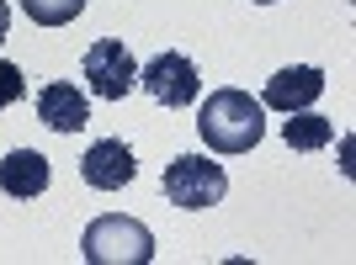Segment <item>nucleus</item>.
Wrapping results in <instances>:
<instances>
[{
	"label": "nucleus",
	"mask_w": 356,
	"mask_h": 265,
	"mask_svg": "<svg viewBox=\"0 0 356 265\" xmlns=\"http://www.w3.org/2000/svg\"><path fill=\"white\" fill-rule=\"evenodd\" d=\"M325 96V69L319 64H287V69H277L266 80V90H261V106H271V112H309L314 101Z\"/></svg>",
	"instance_id": "nucleus-6"
},
{
	"label": "nucleus",
	"mask_w": 356,
	"mask_h": 265,
	"mask_svg": "<svg viewBox=\"0 0 356 265\" xmlns=\"http://www.w3.org/2000/svg\"><path fill=\"white\" fill-rule=\"evenodd\" d=\"M86 85L102 101H122L138 85V64H134V53H128L122 37H96L86 48Z\"/></svg>",
	"instance_id": "nucleus-4"
},
{
	"label": "nucleus",
	"mask_w": 356,
	"mask_h": 265,
	"mask_svg": "<svg viewBox=\"0 0 356 265\" xmlns=\"http://www.w3.org/2000/svg\"><path fill=\"white\" fill-rule=\"evenodd\" d=\"M16 101H27V80H22V69L11 59H0V112Z\"/></svg>",
	"instance_id": "nucleus-12"
},
{
	"label": "nucleus",
	"mask_w": 356,
	"mask_h": 265,
	"mask_svg": "<svg viewBox=\"0 0 356 265\" xmlns=\"http://www.w3.org/2000/svg\"><path fill=\"white\" fill-rule=\"evenodd\" d=\"M38 117L54 132H80L90 122V101H86V90L70 85V80H48L38 90Z\"/></svg>",
	"instance_id": "nucleus-8"
},
{
	"label": "nucleus",
	"mask_w": 356,
	"mask_h": 265,
	"mask_svg": "<svg viewBox=\"0 0 356 265\" xmlns=\"http://www.w3.org/2000/svg\"><path fill=\"white\" fill-rule=\"evenodd\" d=\"M165 202L186 207V212H202V207H218L223 191H229V176L223 164L208 160V154H176L165 164V180H160Z\"/></svg>",
	"instance_id": "nucleus-3"
},
{
	"label": "nucleus",
	"mask_w": 356,
	"mask_h": 265,
	"mask_svg": "<svg viewBox=\"0 0 356 265\" xmlns=\"http://www.w3.org/2000/svg\"><path fill=\"white\" fill-rule=\"evenodd\" d=\"M6 32H11V6L0 0V43H6Z\"/></svg>",
	"instance_id": "nucleus-13"
},
{
	"label": "nucleus",
	"mask_w": 356,
	"mask_h": 265,
	"mask_svg": "<svg viewBox=\"0 0 356 265\" xmlns=\"http://www.w3.org/2000/svg\"><path fill=\"white\" fill-rule=\"evenodd\" d=\"M32 27H70L74 16L86 11V0H22Z\"/></svg>",
	"instance_id": "nucleus-11"
},
{
	"label": "nucleus",
	"mask_w": 356,
	"mask_h": 265,
	"mask_svg": "<svg viewBox=\"0 0 356 265\" xmlns=\"http://www.w3.org/2000/svg\"><path fill=\"white\" fill-rule=\"evenodd\" d=\"M134 176H138V160L122 138H96L86 148V160H80V180L90 191H122Z\"/></svg>",
	"instance_id": "nucleus-7"
},
{
	"label": "nucleus",
	"mask_w": 356,
	"mask_h": 265,
	"mask_svg": "<svg viewBox=\"0 0 356 265\" xmlns=\"http://www.w3.org/2000/svg\"><path fill=\"white\" fill-rule=\"evenodd\" d=\"M197 132H202V144H208L213 154H250V148L266 138V106L255 101L250 90L223 85L202 101Z\"/></svg>",
	"instance_id": "nucleus-1"
},
{
	"label": "nucleus",
	"mask_w": 356,
	"mask_h": 265,
	"mask_svg": "<svg viewBox=\"0 0 356 265\" xmlns=\"http://www.w3.org/2000/svg\"><path fill=\"white\" fill-rule=\"evenodd\" d=\"M80 255L90 265H149L154 260V234H149L138 218H122V212H106L80 234Z\"/></svg>",
	"instance_id": "nucleus-2"
},
{
	"label": "nucleus",
	"mask_w": 356,
	"mask_h": 265,
	"mask_svg": "<svg viewBox=\"0 0 356 265\" xmlns=\"http://www.w3.org/2000/svg\"><path fill=\"white\" fill-rule=\"evenodd\" d=\"M282 138H287L293 154H319V148L335 138V122H330V117H314V112H287Z\"/></svg>",
	"instance_id": "nucleus-10"
},
{
	"label": "nucleus",
	"mask_w": 356,
	"mask_h": 265,
	"mask_svg": "<svg viewBox=\"0 0 356 265\" xmlns=\"http://www.w3.org/2000/svg\"><path fill=\"white\" fill-rule=\"evenodd\" d=\"M138 85L160 106L181 112V106H192L197 96H202V74H197V64L186 59V53H154V59L138 69Z\"/></svg>",
	"instance_id": "nucleus-5"
},
{
	"label": "nucleus",
	"mask_w": 356,
	"mask_h": 265,
	"mask_svg": "<svg viewBox=\"0 0 356 265\" xmlns=\"http://www.w3.org/2000/svg\"><path fill=\"white\" fill-rule=\"evenodd\" d=\"M255 6H277V0H255Z\"/></svg>",
	"instance_id": "nucleus-14"
},
{
	"label": "nucleus",
	"mask_w": 356,
	"mask_h": 265,
	"mask_svg": "<svg viewBox=\"0 0 356 265\" xmlns=\"http://www.w3.org/2000/svg\"><path fill=\"white\" fill-rule=\"evenodd\" d=\"M0 191L16 196V202H32V196L48 191V160L38 148H11L0 160Z\"/></svg>",
	"instance_id": "nucleus-9"
}]
</instances>
